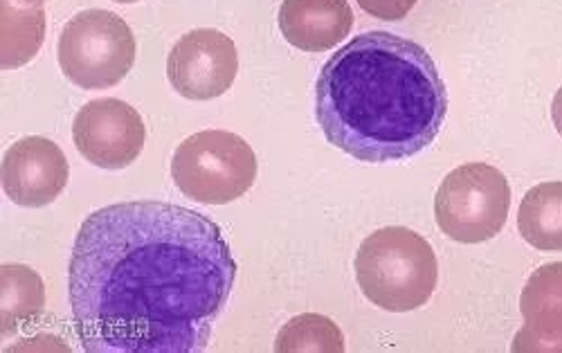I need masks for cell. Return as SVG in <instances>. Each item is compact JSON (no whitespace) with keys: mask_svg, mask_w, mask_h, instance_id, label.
Here are the masks:
<instances>
[{"mask_svg":"<svg viewBox=\"0 0 562 353\" xmlns=\"http://www.w3.org/2000/svg\"><path fill=\"white\" fill-rule=\"evenodd\" d=\"M171 179L192 201L227 205L250 192L257 181L252 147L229 130H201L178 145L171 158Z\"/></svg>","mask_w":562,"mask_h":353,"instance_id":"obj_4","label":"cell"},{"mask_svg":"<svg viewBox=\"0 0 562 353\" xmlns=\"http://www.w3.org/2000/svg\"><path fill=\"white\" fill-rule=\"evenodd\" d=\"M115 3H122V5H128V3H139V0H115Z\"/></svg>","mask_w":562,"mask_h":353,"instance_id":"obj_18","label":"cell"},{"mask_svg":"<svg viewBox=\"0 0 562 353\" xmlns=\"http://www.w3.org/2000/svg\"><path fill=\"white\" fill-rule=\"evenodd\" d=\"M353 269L364 297L390 314H407L426 306L439 282L432 246L401 226L369 235L358 248Z\"/></svg>","mask_w":562,"mask_h":353,"instance_id":"obj_3","label":"cell"},{"mask_svg":"<svg viewBox=\"0 0 562 353\" xmlns=\"http://www.w3.org/2000/svg\"><path fill=\"white\" fill-rule=\"evenodd\" d=\"M0 282H3L0 333L12 335L43 314L45 286L30 266H19V263H8L0 269Z\"/></svg>","mask_w":562,"mask_h":353,"instance_id":"obj_14","label":"cell"},{"mask_svg":"<svg viewBox=\"0 0 562 353\" xmlns=\"http://www.w3.org/2000/svg\"><path fill=\"white\" fill-rule=\"evenodd\" d=\"M135 64V36L124 19L109 10L72 16L59 36V66L83 91L120 83Z\"/></svg>","mask_w":562,"mask_h":353,"instance_id":"obj_5","label":"cell"},{"mask_svg":"<svg viewBox=\"0 0 562 353\" xmlns=\"http://www.w3.org/2000/svg\"><path fill=\"white\" fill-rule=\"evenodd\" d=\"M518 228L533 248L562 252V183H540L527 192L518 209Z\"/></svg>","mask_w":562,"mask_h":353,"instance_id":"obj_12","label":"cell"},{"mask_svg":"<svg viewBox=\"0 0 562 353\" xmlns=\"http://www.w3.org/2000/svg\"><path fill=\"white\" fill-rule=\"evenodd\" d=\"M356 3L373 19L401 21L414 10L418 0H356Z\"/></svg>","mask_w":562,"mask_h":353,"instance_id":"obj_16","label":"cell"},{"mask_svg":"<svg viewBox=\"0 0 562 353\" xmlns=\"http://www.w3.org/2000/svg\"><path fill=\"white\" fill-rule=\"evenodd\" d=\"M239 72L234 41L212 27L192 30L178 38L167 59V77L182 98L205 102L221 98Z\"/></svg>","mask_w":562,"mask_h":353,"instance_id":"obj_7","label":"cell"},{"mask_svg":"<svg viewBox=\"0 0 562 353\" xmlns=\"http://www.w3.org/2000/svg\"><path fill=\"white\" fill-rule=\"evenodd\" d=\"M212 218L131 201L90 214L70 259L75 331L88 353H194L210 342L237 280Z\"/></svg>","mask_w":562,"mask_h":353,"instance_id":"obj_1","label":"cell"},{"mask_svg":"<svg viewBox=\"0 0 562 353\" xmlns=\"http://www.w3.org/2000/svg\"><path fill=\"white\" fill-rule=\"evenodd\" d=\"M446 113L448 91L428 50L390 32L351 38L315 83L324 138L360 162H396L428 149Z\"/></svg>","mask_w":562,"mask_h":353,"instance_id":"obj_2","label":"cell"},{"mask_svg":"<svg viewBox=\"0 0 562 353\" xmlns=\"http://www.w3.org/2000/svg\"><path fill=\"white\" fill-rule=\"evenodd\" d=\"M520 311L522 331L513 340V351H562V261L544 263L529 277Z\"/></svg>","mask_w":562,"mask_h":353,"instance_id":"obj_10","label":"cell"},{"mask_svg":"<svg viewBox=\"0 0 562 353\" xmlns=\"http://www.w3.org/2000/svg\"><path fill=\"white\" fill-rule=\"evenodd\" d=\"M353 19L347 0H284L279 30L304 53H326L349 36Z\"/></svg>","mask_w":562,"mask_h":353,"instance_id":"obj_11","label":"cell"},{"mask_svg":"<svg viewBox=\"0 0 562 353\" xmlns=\"http://www.w3.org/2000/svg\"><path fill=\"white\" fill-rule=\"evenodd\" d=\"M34 3H43V0H34Z\"/></svg>","mask_w":562,"mask_h":353,"instance_id":"obj_19","label":"cell"},{"mask_svg":"<svg viewBox=\"0 0 562 353\" xmlns=\"http://www.w3.org/2000/svg\"><path fill=\"white\" fill-rule=\"evenodd\" d=\"M510 209L506 175L486 162L452 169L435 198L441 232L459 243H484L502 232Z\"/></svg>","mask_w":562,"mask_h":353,"instance_id":"obj_6","label":"cell"},{"mask_svg":"<svg viewBox=\"0 0 562 353\" xmlns=\"http://www.w3.org/2000/svg\"><path fill=\"white\" fill-rule=\"evenodd\" d=\"M68 158L48 138L30 136L14 143L0 169L8 198L21 207H45L55 203L68 185Z\"/></svg>","mask_w":562,"mask_h":353,"instance_id":"obj_9","label":"cell"},{"mask_svg":"<svg viewBox=\"0 0 562 353\" xmlns=\"http://www.w3.org/2000/svg\"><path fill=\"white\" fill-rule=\"evenodd\" d=\"M274 351L279 353H342L345 335L340 327L326 316L302 314L277 333Z\"/></svg>","mask_w":562,"mask_h":353,"instance_id":"obj_15","label":"cell"},{"mask_svg":"<svg viewBox=\"0 0 562 353\" xmlns=\"http://www.w3.org/2000/svg\"><path fill=\"white\" fill-rule=\"evenodd\" d=\"M72 140L79 153L95 167L124 169L143 153L147 126L131 104L102 98L77 113Z\"/></svg>","mask_w":562,"mask_h":353,"instance_id":"obj_8","label":"cell"},{"mask_svg":"<svg viewBox=\"0 0 562 353\" xmlns=\"http://www.w3.org/2000/svg\"><path fill=\"white\" fill-rule=\"evenodd\" d=\"M551 119H553L555 130L562 136V86L558 88V93H555L553 104H551Z\"/></svg>","mask_w":562,"mask_h":353,"instance_id":"obj_17","label":"cell"},{"mask_svg":"<svg viewBox=\"0 0 562 353\" xmlns=\"http://www.w3.org/2000/svg\"><path fill=\"white\" fill-rule=\"evenodd\" d=\"M45 38V12L34 0H3V70L30 64Z\"/></svg>","mask_w":562,"mask_h":353,"instance_id":"obj_13","label":"cell"}]
</instances>
